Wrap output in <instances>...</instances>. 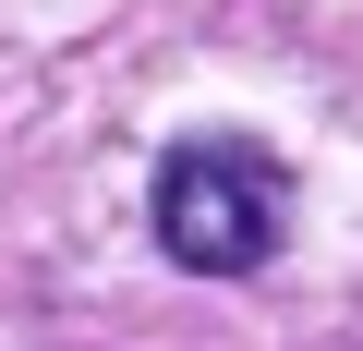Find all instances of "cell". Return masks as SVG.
<instances>
[{
  "label": "cell",
  "instance_id": "cell-1",
  "mask_svg": "<svg viewBox=\"0 0 363 351\" xmlns=\"http://www.w3.org/2000/svg\"><path fill=\"white\" fill-rule=\"evenodd\" d=\"M145 218H157V255L182 279H255V267H279V243L303 218V182L255 133H182L145 182Z\"/></svg>",
  "mask_w": 363,
  "mask_h": 351
}]
</instances>
